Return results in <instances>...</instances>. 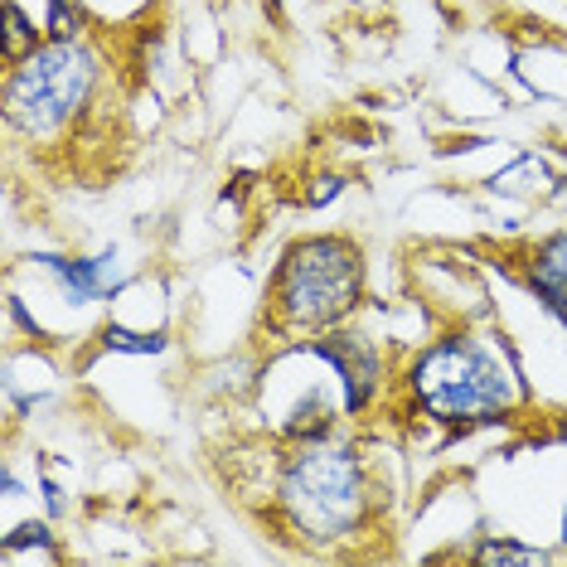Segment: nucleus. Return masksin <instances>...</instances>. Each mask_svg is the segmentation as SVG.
<instances>
[{"label":"nucleus","instance_id":"f257e3e1","mask_svg":"<svg viewBox=\"0 0 567 567\" xmlns=\"http://www.w3.org/2000/svg\"><path fill=\"white\" fill-rule=\"evenodd\" d=\"M277 505L306 544H344L369 519V471L354 446L306 436L281 466Z\"/></svg>","mask_w":567,"mask_h":567},{"label":"nucleus","instance_id":"f03ea898","mask_svg":"<svg viewBox=\"0 0 567 567\" xmlns=\"http://www.w3.org/2000/svg\"><path fill=\"white\" fill-rule=\"evenodd\" d=\"M408 389L427 417L446 427H481L499 422L519 398L514 369L489 350L481 334H446L432 350H422L408 369Z\"/></svg>","mask_w":567,"mask_h":567},{"label":"nucleus","instance_id":"7ed1b4c3","mask_svg":"<svg viewBox=\"0 0 567 567\" xmlns=\"http://www.w3.org/2000/svg\"><path fill=\"white\" fill-rule=\"evenodd\" d=\"M364 296V252L354 238L316 234L281 252L272 316L281 330H334Z\"/></svg>","mask_w":567,"mask_h":567},{"label":"nucleus","instance_id":"20e7f679","mask_svg":"<svg viewBox=\"0 0 567 567\" xmlns=\"http://www.w3.org/2000/svg\"><path fill=\"white\" fill-rule=\"evenodd\" d=\"M102 83V63L79 40H49L34 44L6 83V122L30 141H49L69 132L73 122L93 107Z\"/></svg>","mask_w":567,"mask_h":567},{"label":"nucleus","instance_id":"39448f33","mask_svg":"<svg viewBox=\"0 0 567 567\" xmlns=\"http://www.w3.org/2000/svg\"><path fill=\"white\" fill-rule=\"evenodd\" d=\"M316 359H326V364L340 373L344 383V412H364L373 403V393L383 389V354L373 350V340L354 330H330L326 340L311 344Z\"/></svg>","mask_w":567,"mask_h":567},{"label":"nucleus","instance_id":"423d86ee","mask_svg":"<svg viewBox=\"0 0 567 567\" xmlns=\"http://www.w3.org/2000/svg\"><path fill=\"white\" fill-rule=\"evenodd\" d=\"M40 262L63 281V291L73 301H93V296H107L122 287L117 257H40Z\"/></svg>","mask_w":567,"mask_h":567},{"label":"nucleus","instance_id":"0eeeda50","mask_svg":"<svg viewBox=\"0 0 567 567\" xmlns=\"http://www.w3.org/2000/svg\"><path fill=\"white\" fill-rule=\"evenodd\" d=\"M528 287H534V296L553 316L567 320V234L548 238L544 248L534 252V262H528Z\"/></svg>","mask_w":567,"mask_h":567},{"label":"nucleus","instance_id":"6e6552de","mask_svg":"<svg viewBox=\"0 0 567 567\" xmlns=\"http://www.w3.org/2000/svg\"><path fill=\"white\" fill-rule=\"evenodd\" d=\"M83 30V0H49V34L54 40H79Z\"/></svg>","mask_w":567,"mask_h":567},{"label":"nucleus","instance_id":"1a4fd4ad","mask_svg":"<svg viewBox=\"0 0 567 567\" xmlns=\"http://www.w3.org/2000/svg\"><path fill=\"white\" fill-rule=\"evenodd\" d=\"M6 24H10L6 30V54H10V63H20L34 49V30H30V20H24V10L16 6V0L6 6Z\"/></svg>","mask_w":567,"mask_h":567},{"label":"nucleus","instance_id":"9d476101","mask_svg":"<svg viewBox=\"0 0 567 567\" xmlns=\"http://www.w3.org/2000/svg\"><path fill=\"white\" fill-rule=\"evenodd\" d=\"M471 558L475 563H524V567H534V563H548V553L544 548H519V544H481Z\"/></svg>","mask_w":567,"mask_h":567},{"label":"nucleus","instance_id":"9b49d317","mask_svg":"<svg viewBox=\"0 0 567 567\" xmlns=\"http://www.w3.org/2000/svg\"><path fill=\"white\" fill-rule=\"evenodd\" d=\"M107 350H126V354H161L165 350V334H132L122 326H107Z\"/></svg>","mask_w":567,"mask_h":567},{"label":"nucleus","instance_id":"f8f14e48","mask_svg":"<svg viewBox=\"0 0 567 567\" xmlns=\"http://www.w3.org/2000/svg\"><path fill=\"white\" fill-rule=\"evenodd\" d=\"M340 179H320V189H316V195H311V204H326V199H334V195H340Z\"/></svg>","mask_w":567,"mask_h":567},{"label":"nucleus","instance_id":"ddd939ff","mask_svg":"<svg viewBox=\"0 0 567 567\" xmlns=\"http://www.w3.org/2000/svg\"><path fill=\"white\" fill-rule=\"evenodd\" d=\"M563 538H567V509H563Z\"/></svg>","mask_w":567,"mask_h":567},{"label":"nucleus","instance_id":"4468645a","mask_svg":"<svg viewBox=\"0 0 567 567\" xmlns=\"http://www.w3.org/2000/svg\"><path fill=\"white\" fill-rule=\"evenodd\" d=\"M267 6H272V10H277V0H267Z\"/></svg>","mask_w":567,"mask_h":567}]
</instances>
